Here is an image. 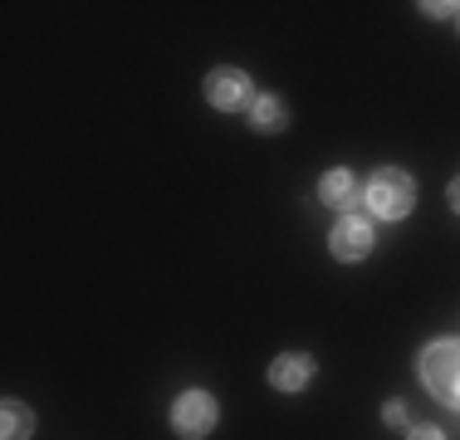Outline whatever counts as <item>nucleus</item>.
<instances>
[{
  "label": "nucleus",
  "mask_w": 460,
  "mask_h": 440,
  "mask_svg": "<svg viewBox=\"0 0 460 440\" xmlns=\"http://www.w3.org/2000/svg\"><path fill=\"white\" fill-rule=\"evenodd\" d=\"M363 206H367L377 220H402V216H411V206H416V181H411L402 167L372 172L367 186H363Z\"/></svg>",
  "instance_id": "nucleus-2"
},
{
  "label": "nucleus",
  "mask_w": 460,
  "mask_h": 440,
  "mask_svg": "<svg viewBox=\"0 0 460 440\" xmlns=\"http://www.w3.org/2000/svg\"><path fill=\"white\" fill-rule=\"evenodd\" d=\"M416 377L426 382V392H431L436 401L460 406V338H436L431 348H421Z\"/></svg>",
  "instance_id": "nucleus-1"
},
{
  "label": "nucleus",
  "mask_w": 460,
  "mask_h": 440,
  "mask_svg": "<svg viewBox=\"0 0 460 440\" xmlns=\"http://www.w3.org/2000/svg\"><path fill=\"white\" fill-rule=\"evenodd\" d=\"M201 88H206V103L221 108V113H235V108H250V103H255V84H250V74L235 69V64L211 69Z\"/></svg>",
  "instance_id": "nucleus-4"
},
{
  "label": "nucleus",
  "mask_w": 460,
  "mask_h": 440,
  "mask_svg": "<svg viewBox=\"0 0 460 440\" xmlns=\"http://www.w3.org/2000/svg\"><path fill=\"white\" fill-rule=\"evenodd\" d=\"M446 201H451V211L460 216V176H456V181H451V191H446Z\"/></svg>",
  "instance_id": "nucleus-12"
},
{
  "label": "nucleus",
  "mask_w": 460,
  "mask_h": 440,
  "mask_svg": "<svg viewBox=\"0 0 460 440\" xmlns=\"http://www.w3.org/2000/svg\"><path fill=\"white\" fill-rule=\"evenodd\" d=\"M319 201L348 216V206H358V181H353V172H348V167L328 172L323 181H319Z\"/></svg>",
  "instance_id": "nucleus-7"
},
{
  "label": "nucleus",
  "mask_w": 460,
  "mask_h": 440,
  "mask_svg": "<svg viewBox=\"0 0 460 440\" xmlns=\"http://www.w3.org/2000/svg\"><path fill=\"white\" fill-rule=\"evenodd\" d=\"M372 245H377V240H372V220L353 216V211H348L333 230H328V255L343 260V264L367 260V255H372Z\"/></svg>",
  "instance_id": "nucleus-5"
},
{
  "label": "nucleus",
  "mask_w": 460,
  "mask_h": 440,
  "mask_svg": "<svg viewBox=\"0 0 460 440\" xmlns=\"http://www.w3.org/2000/svg\"><path fill=\"white\" fill-rule=\"evenodd\" d=\"M284 123H289V108H284L275 93H265V98L250 103V128L255 132H284Z\"/></svg>",
  "instance_id": "nucleus-9"
},
{
  "label": "nucleus",
  "mask_w": 460,
  "mask_h": 440,
  "mask_svg": "<svg viewBox=\"0 0 460 440\" xmlns=\"http://www.w3.org/2000/svg\"><path fill=\"white\" fill-rule=\"evenodd\" d=\"M407 440H446V436H441V431H436V426H416V431H411Z\"/></svg>",
  "instance_id": "nucleus-11"
},
{
  "label": "nucleus",
  "mask_w": 460,
  "mask_h": 440,
  "mask_svg": "<svg viewBox=\"0 0 460 440\" xmlns=\"http://www.w3.org/2000/svg\"><path fill=\"white\" fill-rule=\"evenodd\" d=\"M382 416H387V426H407V406H402V401H387V411H382Z\"/></svg>",
  "instance_id": "nucleus-10"
},
{
  "label": "nucleus",
  "mask_w": 460,
  "mask_h": 440,
  "mask_svg": "<svg viewBox=\"0 0 460 440\" xmlns=\"http://www.w3.org/2000/svg\"><path fill=\"white\" fill-rule=\"evenodd\" d=\"M216 421H221V406H216L211 392H181L177 401H172V431H177L181 440L211 436Z\"/></svg>",
  "instance_id": "nucleus-3"
},
{
  "label": "nucleus",
  "mask_w": 460,
  "mask_h": 440,
  "mask_svg": "<svg viewBox=\"0 0 460 440\" xmlns=\"http://www.w3.org/2000/svg\"><path fill=\"white\" fill-rule=\"evenodd\" d=\"M30 436H35V411L25 401H15V396H5V406H0V440H30Z\"/></svg>",
  "instance_id": "nucleus-8"
},
{
  "label": "nucleus",
  "mask_w": 460,
  "mask_h": 440,
  "mask_svg": "<svg viewBox=\"0 0 460 440\" xmlns=\"http://www.w3.org/2000/svg\"><path fill=\"white\" fill-rule=\"evenodd\" d=\"M314 382V357L309 352H279L270 362V387L275 392H304Z\"/></svg>",
  "instance_id": "nucleus-6"
}]
</instances>
